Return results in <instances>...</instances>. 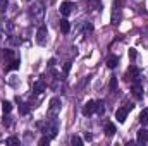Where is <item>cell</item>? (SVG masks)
Returning <instances> with one entry per match:
<instances>
[{"mask_svg":"<svg viewBox=\"0 0 148 146\" xmlns=\"http://www.w3.org/2000/svg\"><path fill=\"white\" fill-rule=\"evenodd\" d=\"M29 16L35 23H41L43 21V16H45V3L41 0H38L33 3V7L29 9Z\"/></svg>","mask_w":148,"mask_h":146,"instance_id":"6da1fadb","label":"cell"},{"mask_svg":"<svg viewBox=\"0 0 148 146\" xmlns=\"http://www.w3.org/2000/svg\"><path fill=\"white\" fill-rule=\"evenodd\" d=\"M62 108V102H60V98H52L50 100V105H48V117H57L59 115V112Z\"/></svg>","mask_w":148,"mask_h":146,"instance_id":"7a4b0ae2","label":"cell"},{"mask_svg":"<svg viewBox=\"0 0 148 146\" xmlns=\"http://www.w3.org/2000/svg\"><path fill=\"white\" fill-rule=\"evenodd\" d=\"M124 77H126V81H131V83L140 81V77H141V71H140L136 65H129V69L126 71Z\"/></svg>","mask_w":148,"mask_h":146,"instance_id":"3957f363","label":"cell"},{"mask_svg":"<svg viewBox=\"0 0 148 146\" xmlns=\"http://www.w3.org/2000/svg\"><path fill=\"white\" fill-rule=\"evenodd\" d=\"M121 3H122V0H117V2H114V10H112V24H114V26L121 23V16H122Z\"/></svg>","mask_w":148,"mask_h":146,"instance_id":"277c9868","label":"cell"},{"mask_svg":"<svg viewBox=\"0 0 148 146\" xmlns=\"http://www.w3.org/2000/svg\"><path fill=\"white\" fill-rule=\"evenodd\" d=\"M133 107H134V105H131V103H129V105H126V107L117 108V110H115V119H117L119 122H124V120H126V117H127V112H129V110H133Z\"/></svg>","mask_w":148,"mask_h":146,"instance_id":"5b68a950","label":"cell"},{"mask_svg":"<svg viewBox=\"0 0 148 146\" xmlns=\"http://www.w3.org/2000/svg\"><path fill=\"white\" fill-rule=\"evenodd\" d=\"M47 36H48L47 26H40L38 31H36V43L38 45H45V43H47Z\"/></svg>","mask_w":148,"mask_h":146,"instance_id":"8992f818","label":"cell"},{"mask_svg":"<svg viewBox=\"0 0 148 146\" xmlns=\"http://www.w3.org/2000/svg\"><path fill=\"white\" fill-rule=\"evenodd\" d=\"M74 9H76V5H74L73 2H62V3H60V14H62L64 17L71 16Z\"/></svg>","mask_w":148,"mask_h":146,"instance_id":"52a82bcc","label":"cell"},{"mask_svg":"<svg viewBox=\"0 0 148 146\" xmlns=\"http://www.w3.org/2000/svg\"><path fill=\"white\" fill-rule=\"evenodd\" d=\"M131 91H133L134 98H138V100H141V98H143V86H141V83H140V81H134V83L131 84Z\"/></svg>","mask_w":148,"mask_h":146,"instance_id":"ba28073f","label":"cell"},{"mask_svg":"<svg viewBox=\"0 0 148 146\" xmlns=\"http://www.w3.org/2000/svg\"><path fill=\"white\" fill-rule=\"evenodd\" d=\"M95 108H97V102L90 100V102L84 103V107H83V113H84V115H91V113H95Z\"/></svg>","mask_w":148,"mask_h":146,"instance_id":"9c48e42d","label":"cell"},{"mask_svg":"<svg viewBox=\"0 0 148 146\" xmlns=\"http://www.w3.org/2000/svg\"><path fill=\"white\" fill-rule=\"evenodd\" d=\"M148 141V131L147 129H140L138 134H136V143L138 145H145Z\"/></svg>","mask_w":148,"mask_h":146,"instance_id":"30bf717a","label":"cell"},{"mask_svg":"<svg viewBox=\"0 0 148 146\" xmlns=\"http://www.w3.org/2000/svg\"><path fill=\"white\" fill-rule=\"evenodd\" d=\"M45 89H47V84H45V81H43V79H38L36 83L33 84V91H35L36 95H40V93H43Z\"/></svg>","mask_w":148,"mask_h":146,"instance_id":"8fae6325","label":"cell"},{"mask_svg":"<svg viewBox=\"0 0 148 146\" xmlns=\"http://www.w3.org/2000/svg\"><path fill=\"white\" fill-rule=\"evenodd\" d=\"M0 59L5 60V64H9L10 60H14V52L12 50H2L0 52Z\"/></svg>","mask_w":148,"mask_h":146,"instance_id":"7c38bea8","label":"cell"},{"mask_svg":"<svg viewBox=\"0 0 148 146\" xmlns=\"http://www.w3.org/2000/svg\"><path fill=\"white\" fill-rule=\"evenodd\" d=\"M0 29H2V31L10 33V31L14 29V24H12L10 21H7V19H0Z\"/></svg>","mask_w":148,"mask_h":146,"instance_id":"4fadbf2b","label":"cell"},{"mask_svg":"<svg viewBox=\"0 0 148 146\" xmlns=\"http://www.w3.org/2000/svg\"><path fill=\"white\" fill-rule=\"evenodd\" d=\"M19 65H21V60L14 59V60H10V62L5 65V71H7V72H9V71H16V69H19Z\"/></svg>","mask_w":148,"mask_h":146,"instance_id":"5bb4252c","label":"cell"},{"mask_svg":"<svg viewBox=\"0 0 148 146\" xmlns=\"http://www.w3.org/2000/svg\"><path fill=\"white\" fill-rule=\"evenodd\" d=\"M117 64H119V57H117V55H110V57L107 59V67H109V69H115Z\"/></svg>","mask_w":148,"mask_h":146,"instance_id":"9a60e30c","label":"cell"},{"mask_svg":"<svg viewBox=\"0 0 148 146\" xmlns=\"http://www.w3.org/2000/svg\"><path fill=\"white\" fill-rule=\"evenodd\" d=\"M59 28H60V31H62V33H69V31H71V24H69V21H67V19H62V21H60V24H59Z\"/></svg>","mask_w":148,"mask_h":146,"instance_id":"2e32d148","label":"cell"},{"mask_svg":"<svg viewBox=\"0 0 148 146\" xmlns=\"http://www.w3.org/2000/svg\"><path fill=\"white\" fill-rule=\"evenodd\" d=\"M117 131H115V126L112 124V122H105V134L107 136H114Z\"/></svg>","mask_w":148,"mask_h":146,"instance_id":"e0dca14e","label":"cell"},{"mask_svg":"<svg viewBox=\"0 0 148 146\" xmlns=\"http://www.w3.org/2000/svg\"><path fill=\"white\" fill-rule=\"evenodd\" d=\"M29 110H31V107H29L28 103L19 102V113H21V115H28V113H29Z\"/></svg>","mask_w":148,"mask_h":146,"instance_id":"ac0fdd59","label":"cell"},{"mask_svg":"<svg viewBox=\"0 0 148 146\" xmlns=\"http://www.w3.org/2000/svg\"><path fill=\"white\" fill-rule=\"evenodd\" d=\"M95 113H98V115H103V113H105V103H103L102 100H98V102H97V108H95Z\"/></svg>","mask_w":148,"mask_h":146,"instance_id":"d6986e66","label":"cell"},{"mask_svg":"<svg viewBox=\"0 0 148 146\" xmlns=\"http://www.w3.org/2000/svg\"><path fill=\"white\" fill-rule=\"evenodd\" d=\"M140 122H141L143 126H147L148 124V108H145L141 113H140Z\"/></svg>","mask_w":148,"mask_h":146,"instance_id":"ffe728a7","label":"cell"},{"mask_svg":"<svg viewBox=\"0 0 148 146\" xmlns=\"http://www.w3.org/2000/svg\"><path fill=\"white\" fill-rule=\"evenodd\" d=\"M69 71H71V62H66V64H64V67H62V79H64V77H67Z\"/></svg>","mask_w":148,"mask_h":146,"instance_id":"44dd1931","label":"cell"},{"mask_svg":"<svg viewBox=\"0 0 148 146\" xmlns=\"http://www.w3.org/2000/svg\"><path fill=\"white\" fill-rule=\"evenodd\" d=\"M2 110H3V113H10V110H12L10 102H3V103H2Z\"/></svg>","mask_w":148,"mask_h":146,"instance_id":"7402d4cb","label":"cell"},{"mask_svg":"<svg viewBox=\"0 0 148 146\" xmlns=\"http://www.w3.org/2000/svg\"><path fill=\"white\" fill-rule=\"evenodd\" d=\"M50 139H52V138L45 134V136H43V138H41V139L38 141V145H40V146H45V145H48V143H50Z\"/></svg>","mask_w":148,"mask_h":146,"instance_id":"603a6c76","label":"cell"},{"mask_svg":"<svg viewBox=\"0 0 148 146\" xmlns=\"http://www.w3.org/2000/svg\"><path fill=\"white\" fill-rule=\"evenodd\" d=\"M2 124H3V126H7V127H9V126L12 124V120H10L9 113H3V120H2Z\"/></svg>","mask_w":148,"mask_h":146,"instance_id":"cb8c5ba5","label":"cell"},{"mask_svg":"<svg viewBox=\"0 0 148 146\" xmlns=\"http://www.w3.org/2000/svg\"><path fill=\"white\" fill-rule=\"evenodd\" d=\"M7 145H19V138H16V136L7 138Z\"/></svg>","mask_w":148,"mask_h":146,"instance_id":"d4e9b609","label":"cell"},{"mask_svg":"<svg viewBox=\"0 0 148 146\" xmlns=\"http://www.w3.org/2000/svg\"><path fill=\"white\" fill-rule=\"evenodd\" d=\"M71 145L81 146V145H83V139H81V138H77V136H73V138H71Z\"/></svg>","mask_w":148,"mask_h":146,"instance_id":"484cf974","label":"cell"},{"mask_svg":"<svg viewBox=\"0 0 148 146\" xmlns=\"http://www.w3.org/2000/svg\"><path fill=\"white\" fill-rule=\"evenodd\" d=\"M90 33H93V24L86 23V24H84V35H90Z\"/></svg>","mask_w":148,"mask_h":146,"instance_id":"4316f807","label":"cell"},{"mask_svg":"<svg viewBox=\"0 0 148 146\" xmlns=\"http://www.w3.org/2000/svg\"><path fill=\"white\" fill-rule=\"evenodd\" d=\"M7 5H9V0H0V12H5Z\"/></svg>","mask_w":148,"mask_h":146,"instance_id":"83f0119b","label":"cell"},{"mask_svg":"<svg viewBox=\"0 0 148 146\" xmlns=\"http://www.w3.org/2000/svg\"><path fill=\"white\" fill-rule=\"evenodd\" d=\"M109 86H110L112 91H114V89H117V79H115V76L110 79V84H109Z\"/></svg>","mask_w":148,"mask_h":146,"instance_id":"f1b7e54d","label":"cell"},{"mask_svg":"<svg viewBox=\"0 0 148 146\" xmlns=\"http://www.w3.org/2000/svg\"><path fill=\"white\" fill-rule=\"evenodd\" d=\"M9 43H10V45H21V40H19V38L10 36V38H9Z\"/></svg>","mask_w":148,"mask_h":146,"instance_id":"f546056e","label":"cell"},{"mask_svg":"<svg viewBox=\"0 0 148 146\" xmlns=\"http://www.w3.org/2000/svg\"><path fill=\"white\" fill-rule=\"evenodd\" d=\"M136 57H138V53H136V50H134V48H129V59H131V60H134Z\"/></svg>","mask_w":148,"mask_h":146,"instance_id":"4dcf8cb0","label":"cell"},{"mask_svg":"<svg viewBox=\"0 0 148 146\" xmlns=\"http://www.w3.org/2000/svg\"><path fill=\"white\" fill-rule=\"evenodd\" d=\"M91 2H93V3H95V5H97V7H98V5H100V2H102V0H91Z\"/></svg>","mask_w":148,"mask_h":146,"instance_id":"1f68e13d","label":"cell"},{"mask_svg":"<svg viewBox=\"0 0 148 146\" xmlns=\"http://www.w3.org/2000/svg\"><path fill=\"white\" fill-rule=\"evenodd\" d=\"M2 36H3V31H2V29H0V40H2Z\"/></svg>","mask_w":148,"mask_h":146,"instance_id":"d6a6232c","label":"cell"},{"mask_svg":"<svg viewBox=\"0 0 148 146\" xmlns=\"http://www.w3.org/2000/svg\"><path fill=\"white\" fill-rule=\"evenodd\" d=\"M28 2H31V0H28Z\"/></svg>","mask_w":148,"mask_h":146,"instance_id":"836d02e7","label":"cell"}]
</instances>
